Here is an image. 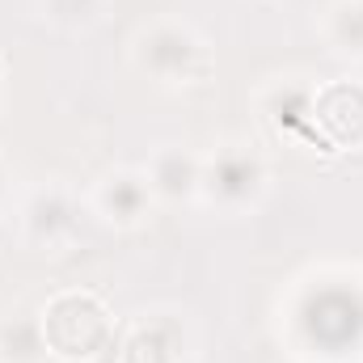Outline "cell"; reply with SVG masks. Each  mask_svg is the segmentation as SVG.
I'll return each mask as SVG.
<instances>
[{"label": "cell", "mask_w": 363, "mask_h": 363, "mask_svg": "<svg viewBox=\"0 0 363 363\" xmlns=\"http://www.w3.org/2000/svg\"><path fill=\"white\" fill-rule=\"evenodd\" d=\"M131 60L140 72H148L161 85H194L211 68L203 38L182 21H157V26L140 30L131 43Z\"/></svg>", "instance_id": "obj_1"}, {"label": "cell", "mask_w": 363, "mask_h": 363, "mask_svg": "<svg viewBox=\"0 0 363 363\" xmlns=\"http://www.w3.org/2000/svg\"><path fill=\"white\" fill-rule=\"evenodd\" d=\"M38 317H43L47 347L60 359H93L110 342V313L89 291H64Z\"/></svg>", "instance_id": "obj_2"}, {"label": "cell", "mask_w": 363, "mask_h": 363, "mask_svg": "<svg viewBox=\"0 0 363 363\" xmlns=\"http://www.w3.org/2000/svg\"><path fill=\"white\" fill-rule=\"evenodd\" d=\"M267 190V165L250 144H220L211 157H203V182L199 199L237 216L250 211Z\"/></svg>", "instance_id": "obj_3"}, {"label": "cell", "mask_w": 363, "mask_h": 363, "mask_svg": "<svg viewBox=\"0 0 363 363\" xmlns=\"http://www.w3.org/2000/svg\"><path fill=\"white\" fill-rule=\"evenodd\" d=\"M77 211H81V207H77L72 190L60 186V182H51V186L34 190V194L26 199V207H21V233H26V241L38 245V250H60V245H68L72 233H77Z\"/></svg>", "instance_id": "obj_4"}, {"label": "cell", "mask_w": 363, "mask_h": 363, "mask_svg": "<svg viewBox=\"0 0 363 363\" xmlns=\"http://www.w3.org/2000/svg\"><path fill=\"white\" fill-rule=\"evenodd\" d=\"M89 203L106 224H114V228H140L148 220L157 194H152L144 169H110L106 178L93 186Z\"/></svg>", "instance_id": "obj_5"}, {"label": "cell", "mask_w": 363, "mask_h": 363, "mask_svg": "<svg viewBox=\"0 0 363 363\" xmlns=\"http://www.w3.org/2000/svg\"><path fill=\"white\" fill-rule=\"evenodd\" d=\"M118 359L123 363H178L182 359V321L169 313H152V317H140L123 347H118Z\"/></svg>", "instance_id": "obj_6"}, {"label": "cell", "mask_w": 363, "mask_h": 363, "mask_svg": "<svg viewBox=\"0 0 363 363\" xmlns=\"http://www.w3.org/2000/svg\"><path fill=\"white\" fill-rule=\"evenodd\" d=\"M148 186L157 199L165 203H182V199H199V182H203V157L186 152L178 144H165L152 152V161L144 165Z\"/></svg>", "instance_id": "obj_7"}, {"label": "cell", "mask_w": 363, "mask_h": 363, "mask_svg": "<svg viewBox=\"0 0 363 363\" xmlns=\"http://www.w3.org/2000/svg\"><path fill=\"white\" fill-rule=\"evenodd\" d=\"M51 347L43 334V317L13 313L0 321V363H47Z\"/></svg>", "instance_id": "obj_8"}, {"label": "cell", "mask_w": 363, "mask_h": 363, "mask_svg": "<svg viewBox=\"0 0 363 363\" xmlns=\"http://www.w3.org/2000/svg\"><path fill=\"white\" fill-rule=\"evenodd\" d=\"M308 313H313V342L334 351V355H342V347L355 342V330L363 325V308L355 304L351 291H338V308H317L313 304Z\"/></svg>", "instance_id": "obj_9"}, {"label": "cell", "mask_w": 363, "mask_h": 363, "mask_svg": "<svg viewBox=\"0 0 363 363\" xmlns=\"http://www.w3.org/2000/svg\"><path fill=\"white\" fill-rule=\"evenodd\" d=\"M106 0H43V17L64 26V30H85L101 17Z\"/></svg>", "instance_id": "obj_10"}, {"label": "cell", "mask_w": 363, "mask_h": 363, "mask_svg": "<svg viewBox=\"0 0 363 363\" xmlns=\"http://www.w3.org/2000/svg\"><path fill=\"white\" fill-rule=\"evenodd\" d=\"M0 203H4V169H0Z\"/></svg>", "instance_id": "obj_11"}]
</instances>
